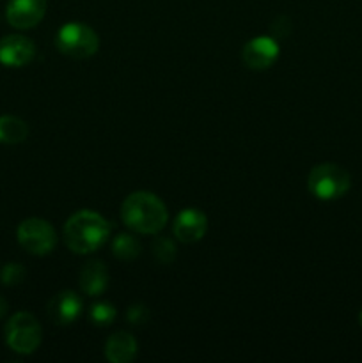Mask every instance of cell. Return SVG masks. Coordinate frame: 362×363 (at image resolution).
<instances>
[{
	"mask_svg": "<svg viewBox=\"0 0 362 363\" xmlns=\"http://www.w3.org/2000/svg\"><path fill=\"white\" fill-rule=\"evenodd\" d=\"M121 218L135 233L158 234L165 227L169 213L156 195L149 191H135L124 199Z\"/></svg>",
	"mask_w": 362,
	"mask_h": 363,
	"instance_id": "cell-1",
	"label": "cell"
},
{
	"mask_svg": "<svg viewBox=\"0 0 362 363\" xmlns=\"http://www.w3.org/2000/svg\"><path fill=\"white\" fill-rule=\"evenodd\" d=\"M110 236V225L94 211H78L64 225V240L75 254H91Z\"/></svg>",
	"mask_w": 362,
	"mask_h": 363,
	"instance_id": "cell-2",
	"label": "cell"
},
{
	"mask_svg": "<svg viewBox=\"0 0 362 363\" xmlns=\"http://www.w3.org/2000/svg\"><path fill=\"white\" fill-rule=\"evenodd\" d=\"M350 174L336 163L316 165L307 177L309 191L322 201H334V199L343 197L350 190Z\"/></svg>",
	"mask_w": 362,
	"mask_h": 363,
	"instance_id": "cell-3",
	"label": "cell"
},
{
	"mask_svg": "<svg viewBox=\"0 0 362 363\" xmlns=\"http://www.w3.org/2000/svg\"><path fill=\"white\" fill-rule=\"evenodd\" d=\"M55 45L62 55L71 57V59H89L98 52L99 39L89 25L71 21L60 28Z\"/></svg>",
	"mask_w": 362,
	"mask_h": 363,
	"instance_id": "cell-4",
	"label": "cell"
},
{
	"mask_svg": "<svg viewBox=\"0 0 362 363\" xmlns=\"http://www.w3.org/2000/svg\"><path fill=\"white\" fill-rule=\"evenodd\" d=\"M7 346L20 354H31L41 344V326L27 312H18L6 326Z\"/></svg>",
	"mask_w": 362,
	"mask_h": 363,
	"instance_id": "cell-5",
	"label": "cell"
},
{
	"mask_svg": "<svg viewBox=\"0 0 362 363\" xmlns=\"http://www.w3.org/2000/svg\"><path fill=\"white\" fill-rule=\"evenodd\" d=\"M18 241L32 255H46L55 248V229L43 218H27L18 227Z\"/></svg>",
	"mask_w": 362,
	"mask_h": 363,
	"instance_id": "cell-6",
	"label": "cell"
},
{
	"mask_svg": "<svg viewBox=\"0 0 362 363\" xmlns=\"http://www.w3.org/2000/svg\"><path fill=\"white\" fill-rule=\"evenodd\" d=\"M277 57H279V43L266 35H258V38L251 39L241 52L245 66L256 71L268 69L275 62Z\"/></svg>",
	"mask_w": 362,
	"mask_h": 363,
	"instance_id": "cell-7",
	"label": "cell"
},
{
	"mask_svg": "<svg viewBox=\"0 0 362 363\" xmlns=\"http://www.w3.org/2000/svg\"><path fill=\"white\" fill-rule=\"evenodd\" d=\"M46 0H11L7 21L16 28H32L45 18Z\"/></svg>",
	"mask_w": 362,
	"mask_h": 363,
	"instance_id": "cell-8",
	"label": "cell"
},
{
	"mask_svg": "<svg viewBox=\"0 0 362 363\" xmlns=\"http://www.w3.org/2000/svg\"><path fill=\"white\" fill-rule=\"evenodd\" d=\"M34 43L25 35H6L0 39V62L9 67H21L34 59Z\"/></svg>",
	"mask_w": 362,
	"mask_h": 363,
	"instance_id": "cell-9",
	"label": "cell"
},
{
	"mask_svg": "<svg viewBox=\"0 0 362 363\" xmlns=\"http://www.w3.org/2000/svg\"><path fill=\"white\" fill-rule=\"evenodd\" d=\"M208 229V220H206L204 213L199 209H185L177 215L176 222H174V236L181 241V243H195L201 240Z\"/></svg>",
	"mask_w": 362,
	"mask_h": 363,
	"instance_id": "cell-10",
	"label": "cell"
},
{
	"mask_svg": "<svg viewBox=\"0 0 362 363\" xmlns=\"http://www.w3.org/2000/svg\"><path fill=\"white\" fill-rule=\"evenodd\" d=\"M82 298L75 291H60L50 300L48 318L57 325H70L80 315Z\"/></svg>",
	"mask_w": 362,
	"mask_h": 363,
	"instance_id": "cell-11",
	"label": "cell"
},
{
	"mask_svg": "<svg viewBox=\"0 0 362 363\" xmlns=\"http://www.w3.org/2000/svg\"><path fill=\"white\" fill-rule=\"evenodd\" d=\"M137 340L133 335L124 332H117L106 340L105 344V357L106 360L112 363H128L137 354Z\"/></svg>",
	"mask_w": 362,
	"mask_h": 363,
	"instance_id": "cell-12",
	"label": "cell"
},
{
	"mask_svg": "<svg viewBox=\"0 0 362 363\" xmlns=\"http://www.w3.org/2000/svg\"><path fill=\"white\" fill-rule=\"evenodd\" d=\"M109 286V269L102 261H89L80 272V287L89 296H98Z\"/></svg>",
	"mask_w": 362,
	"mask_h": 363,
	"instance_id": "cell-13",
	"label": "cell"
},
{
	"mask_svg": "<svg viewBox=\"0 0 362 363\" xmlns=\"http://www.w3.org/2000/svg\"><path fill=\"white\" fill-rule=\"evenodd\" d=\"M28 126L25 121L14 116L0 117V142L2 144H20L27 138Z\"/></svg>",
	"mask_w": 362,
	"mask_h": 363,
	"instance_id": "cell-14",
	"label": "cell"
},
{
	"mask_svg": "<svg viewBox=\"0 0 362 363\" xmlns=\"http://www.w3.org/2000/svg\"><path fill=\"white\" fill-rule=\"evenodd\" d=\"M112 252L121 261H133L141 254V243L133 234H119L112 241Z\"/></svg>",
	"mask_w": 362,
	"mask_h": 363,
	"instance_id": "cell-15",
	"label": "cell"
},
{
	"mask_svg": "<svg viewBox=\"0 0 362 363\" xmlns=\"http://www.w3.org/2000/svg\"><path fill=\"white\" fill-rule=\"evenodd\" d=\"M116 307L112 303H106V301H102V303H94L91 307V312H89V318L94 323L96 326H109L116 321Z\"/></svg>",
	"mask_w": 362,
	"mask_h": 363,
	"instance_id": "cell-16",
	"label": "cell"
},
{
	"mask_svg": "<svg viewBox=\"0 0 362 363\" xmlns=\"http://www.w3.org/2000/svg\"><path fill=\"white\" fill-rule=\"evenodd\" d=\"M151 248L153 255H155V259L160 264H170L174 261V257H176V247H174V243L169 238L156 236Z\"/></svg>",
	"mask_w": 362,
	"mask_h": 363,
	"instance_id": "cell-17",
	"label": "cell"
},
{
	"mask_svg": "<svg viewBox=\"0 0 362 363\" xmlns=\"http://www.w3.org/2000/svg\"><path fill=\"white\" fill-rule=\"evenodd\" d=\"M25 273L27 272H25L23 266L18 264V262H11L2 269L0 277H2V284H6V286H16L25 279Z\"/></svg>",
	"mask_w": 362,
	"mask_h": 363,
	"instance_id": "cell-18",
	"label": "cell"
},
{
	"mask_svg": "<svg viewBox=\"0 0 362 363\" xmlns=\"http://www.w3.org/2000/svg\"><path fill=\"white\" fill-rule=\"evenodd\" d=\"M149 319V311L142 303H135L128 308V321L131 325H144Z\"/></svg>",
	"mask_w": 362,
	"mask_h": 363,
	"instance_id": "cell-19",
	"label": "cell"
},
{
	"mask_svg": "<svg viewBox=\"0 0 362 363\" xmlns=\"http://www.w3.org/2000/svg\"><path fill=\"white\" fill-rule=\"evenodd\" d=\"M6 312H7V303H6V300H2V298H0V318H2Z\"/></svg>",
	"mask_w": 362,
	"mask_h": 363,
	"instance_id": "cell-20",
	"label": "cell"
},
{
	"mask_svg": "<svg viewBox=\"0 0 362 363\" xmlns=\"http://www.w3.org/2000/svg\"><path fill=\"white\" fill-rule=\"evenodd\" d=\"M358 323H361V326H362V311H361V314H358Z\"/></svg>",
	"mask_w": 362,
	"mask_h": 363,
	"instance_id": "cell-21",
	"label": "cell"
}]
</instances>
